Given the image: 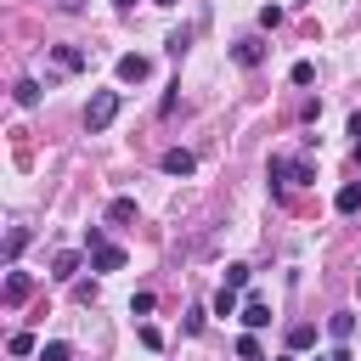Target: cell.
I'll return each instance as SVG.
<instances>
[{"instance_id": "obj_12", "label": "cell", "mask_w": 361, "mask_h": 361, "mask_svg": "<svg viewBox=\"0 0 361 361\" xmlns=\"http://www.w3.org/2000/svg\"><path fill=\"white\" fill-rule=\"evenodd\" d=\"M327 333H333V338L344 344V338L355 333V316H350V310H333V316H327Z\"/></svg>"}, {"instance_id": "obj_9", "label": "cell", "mask_w": 361, "mask_h": 361, "mask_svg": "<svg viewBox=\"0 0 361 361\" xmlns=\"http://www.w3.org/2000/svg\"><path fill=\"white\" fill-rule=\"evenodd\" d=\"M135 220V197H113L107 203V226H130Z\"/></svg>"}, {"instance_id": "obj_3", "label": "cell", "mask_w": 361, "mask_h": 361, "mask_svg": "<svg viewBox=\"0 0 361 361\" xmlns=\"http://www.w3.org/2000/svg\"><path fill=\"white\" fill-rule=\"evenodd\" d=\"M192 169H197V158H192L186 147H169V152H164V175H192Z\"/></svg>"}, {"instance_id": "obj_20", "label": "cell", "mask_w": 361, "mask_h": 361, "mask_svg": "<svg viewBox=\"0 0 361 361\" xmlns=\"http://www.w3.org/2000/svg\"><path fill=\"white\" fill-rule=\"evenodd\" d=\"M23 248H28V231H23V226H17V231H11V237H6V254H11V259H17V254H23Z\"/></svg>"}, {"instance_id": "obj_4", "label": "cell", "mask_w": 361, "mask_h": 361, "mask_svg": "<svg viewBox=\"0 0 361 361\" xmlns=\"http://www.w3.org/2000/svg\"><path fill=\"white\" fill-rule=\"evenodd\" d=\"M90 265H96V271H124V248L102 243V248H90Z\"/></svg>"}, {"instance_id": "obj_22", "label": "cell", "mask_w": 361, "mask_h": 361, "mask_svg": "<svg viewBox=\"0 0 361 361\" xmlns=\"http://www.w3.org/2000/svg\"><path fill=\"white\" fill-rule=\"evenodd\" d=\"M288 79H293V85H310V79H316V68H310V62H293V73H288Z\"/></svg>"}, {"instance_id": "obj_21", "label": "cell", "mask_w": 361, "mask_h": 361, "mask_svg": "<svg viewBox=\"0 0 361 361\" xmlns=\"http://www.w3.org/2000/svg\"><path fill=\"white\" fill-rule=\"evenodd\" d=\"M282 23V6H259V28H276Z\"/></svg>"}, {"instance_id": "obj_14", "label": "cell", "mask_w": 361, "mask_h": 361, "mask_svg": "<svg viewBox=\"0 0 361 361\" xmlns=\"http://www.w3.org/2000/svg\"><path fill=\"white\" fill-rule=\"evenodd\" d=\"M164 51H169V56H175V62H180V56H186V51H192V28H175V34H169V45H164Z\"/></svg>"}, {"instance_id": "obj_8", "label": "cell", "mask_w": 361, "mask_h": 361, "mask_svg": "<svg viewBox=\"0 0 361 361\" xmlns=\"http://www.w3.org/2000/svg\"><path fill=\"white\" fill-rule=\"evenodd\" d=\"M51 276H56V282H73V276H79V254H73V248H62V254L51 259Z\"/></svg>"}, {"instance_id": "obj_16", "label": "cell", "mask_w": 361, "mask_h": 361, "mask_svg": "<svg viewBox=\"0 0 361 361\" xmlns=\"http://www.w3.org/2000/svg\"><path fill=\"white\" fill-rule=\"evenodd\" d=\"M237 310H243V305H237V288H220V293H214V316H237Z\"/></svg>"}, {"instance_id": "obj_18", "label": "cell", "mask_w": 361, "mask_h": 361, "mask_svg": "<svg viewBox=\"0 0 361 361\" xmlns=\"http://www.w3.org/2000/svg\"><path fill=\"white\" fill-rule=\"evenodd\" d=\"M39 361H73V350H68V344H62V338H51V344H45V350H39Z\"/></svg>"}, {"instance_id": "obj_7", "label": "cell", "mask_w": 361, "mask_h": 361, "mask_svg": "<svg viewBox=\"0 0 361 361\" xmlns=\"http://www.w3.org/2000/svg\"><path fill=\"white\" fill-rule=\"evenodd\" d=\"M231 56H237L243 68H259V62H265V45H259V39H237V45H231Z\"/></svg>"}, {"instance_id": "obj_25", "label": "cell", "mask_w": 361, "mask_h": 361, "mask_svg": "<svg viewBox=\"0 0 361 361\" xmlns=\"http://www.w3.org/2000/svg\"><path fill=\"white\" fill-rule=\"evenodd\" d=\"M113 6H118V11H130V6H135V0H113Z\"/></svg>"}, {"instance_id": "obj_19", "label": "cell", "mask_w": 361, "mask_h": 361, "mask_svg": "<svg viewBox=\"0 0 361 361\" xmlns=\"http://www.w3.org/2000/svg\"><path fill=\"white\" fill-rule=\"evenodd\" d=\"M226 288H248V265H243V259L226 265Z\"/></svg>"}, {"instance_id": "obj_11", "label": "cell", "mask_w": 361, "mask_h": 361, "mask_svg": "<svg viewBox=\"0 0 361 361\" xmlns=\"http://www.w3.org/2000/svg\"><path fill=\"white\" fill-rule=\"evenodd\" d=\"M56 68H62V73H79V68H85V51H79V45H56Z\"/></svg>"}, {"instance_id": "obj_6", "label": "cell", "mask_w": 361, "mask_h": 361, "mask_svg": "<svg viewBox=\"0 0 361 361\" xmlns=\"http://www.w3.org/2000/svg\"><path fill=\"white\" fill-rule=\"evenodd\" d=\"M243 327H248V333L271 327V305H265V299H248V305H243Z\"/></svg>"}, {"instance_id": "obj_15", "label": "cell", "mask_w": 361, "mask_h": 361, "mask_svg": "<svg viewBox=\"0 0 361 361\" xmlns=\"http://www.w3.org/2000/svg\"><path fill=\"white\" fill-rule=\"evenodd\" d=\"M17 107H39V79H17Z\"/></svg>"}, {"instance_id": "obj_2", "label": "cell", "mask_w": 361, "mask_h": 361, "mask_svg": "<svg viewBox=\"0 0 361 361\" xmlns=\"http://www.w3.org/2000/svg\"><path fill=\"white\" fill-rule=\"evenodd\" d=\"M147 73H152V62H147V56H135V51H124V56H118V79H130V85H141Z\"/></svg>"}, {"instance_id": "obj_23", "label": "cell", "mask_w": 361, "mask_h": 361, "mask_svg": "<svg viewBox=\"0 0 361 361\" xmlns=\"http://www.w3.org/2000/svg\"><path fill=\"white\" fill-rule=\"evenodd\" d=\"M11 355H34V338L28 333H11Z\"/></svg>"}, {"instance_id": "obj_26", "label": "cell", "mask_w": 361, "mask_h": 361, "mask_svg": "<svg viewBox=\"0 0 361 361\" xmlns=\"http://www.w3.org/2000/svg\"><path fill=\"white\" fill-rule=\"evenodd\" d=\"M152 6H175V0H152Z\"/></svg>"}, {"instance_id": "obj_13", "label": "cell", "mask_w": 361, "mask_h": 361, "mask_svg": "<svg viewBox=\"0 0 361 361\" xmlns=\"http://www.w3.org/2000/svg\"><path fill=\"white\" fill-rule=\"evenodd\" d=\"M333 203H338V214H355V209H361V180L338 186V197H333Z\"/></svg>"}, {"instance_id": "obj_1", "label": "cell", "mask_w": 361, "mask_h": 361, "mask_svg": "<svg viewBox=\"0 0 361 361\" xmlns=\"http://www.w3.org/2000/svg\"><path fill=\"white\" fill-rule=\"evenodd\" d=\"M118 107H124V96H118V90H96V96L85 102V130H90V135H102V130L118 118Z\"/></svg>"}, {"instance_id": "obj_17", "label": "cell", "mask_w": 361, "mask_h": 361, "mask_svg": "<svg viewBox=\"0 0 361 361\" xmlns=\"http://www.w3.org/2000/svg\"><path fill=\"white\" fill-rule=\"evenodd\" d=\"M237 361H265V355H259V338H254V333H243V338H237Z\"/></svg>"}, {"instance_id": "obj_5", "label": "cell", "mask_w": 361, "mask_h": 361, "mask_svg": "<svg viewBox=\"0 0 361 361\" xmlns=\"http://www.w3.org/2000/svg\"><path fill=\"white\" fill-rule=\"evenodd\" d=\"M28 293H34V276H28V271H11V276H6V305H23Z\"/></svg>"}, {"instance_id": "obj_27", "label": "cell", "mask_w": 361, "mask_h": 361, "mask_svg": "<svg viewBox=\"0 0 361 361\" xmlns=\"http://www.w3.org/2000/svg\"><path fill=\"white\" fill-rule=\"evenodd\" d=\"M282 361H299V355H282Z\"/></svg>"}, {"instance_id": "obj_24", "label": "cell", "mask_w": 361, "mask_h": 361, "mask_svg": "<svg viewBox=\"0 0 361 361\" xmlns=\"http://www.w3.org/2000/svg\"><path fill=\"white\" fill-rule=\"evenodd\" d=\"M350 135H355V152H361V113L350 118Z\"/></svg>"}, {"instance_id": "obj_10", "label": "cell", "mask_w": 361, "mask_h": 361, "mask_svg": "<svg viewBox=\"0 0 361 361\" xmlns=\"http://www.w3.org/2000/svg\"><path fill=\"white\" fill-rule=\"evenodd\" d=\"M316 344V322H293L288 327V350H310Z\"/></svg>"}]
</instances>
